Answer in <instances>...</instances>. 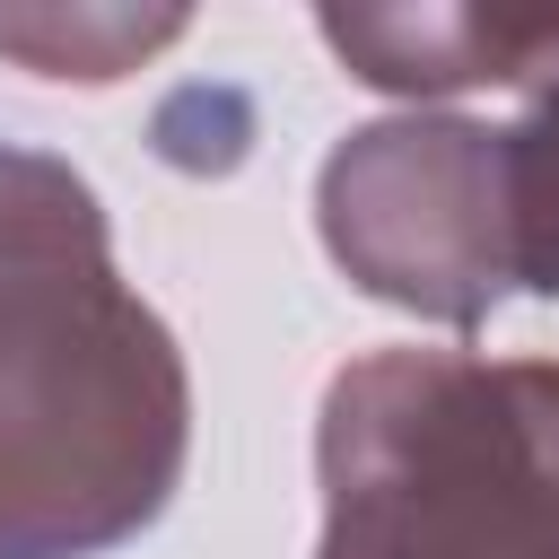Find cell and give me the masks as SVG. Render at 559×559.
Wrapping results in <instances>:
<instances>
[{
	"instance_id": "obj_2",
	"label": "cell",
	"mask_w": 559,
	"mask_h": 559,
	"mask_svg": "<svg viewBox=\"0 0 559 559\" xmlns=\"http://www.w3.org/2000/svg\"><path fill=\"white\" fill-rule=\"evenodd\" d=\"M314 559H559V358L367 349L314 419Z\"/></svg>"
},
{
	"instance_id": "obj_4",
	"label": "cell",
	"mask_w": 559,
	"mask_h": 559,
	"mask_svg": "<svg viewBox=\"0 0 559 559\" xmlns=\"http://www.w3.org/2000/svg\"><path fill=\"white\" fill-rule=\"evenodd\" d=\"M314 35L349 61V79L384 96H463V87H524L559 70V17H498V9H323Z\"/></svg>"
},
{
	"instance_id": "obj_1",
	"label": "cell",
	"mask_w": 559,
	"mask_h": 559,
	"mask_svg": "<svg viewBox=\"0 0 559 559\" xmlns=\"http://www.w3.org/2000/svg\"><path fill=\"white\" fill-rule=\"evenodd\" d=\"M192 454V376L114 271L87 175L0 140V559L148 533Z\"/></svg>"
},
{
	"instance_id": "obj_3",
	"label": "cell",
	"mask_w": 559,
	"mask_h": 559,
	"mask_svg": "<svg viewBox=\"0 0 559 559\" xmlns=\"http://www.w3.org/2000/svg\"><path fill=\"white\" fill-rule=\"evenodd\" d=\"M323 253L376 306L472 332L515 297V192L507 131L463 114H393L349 131L314 175Z\"/></svg>"
},
{
	"instance_id": "obj_6",
	"label": "cell",
	"mask_w": 559,
	"mask_h": 559,
	"mask_svg": "<svg viewBox=\"0 0 559 559\" xmlns=\"http://www.w3.org/2000/svg\"><path fill=\"white\" fill-rule=\"evenodd\" d=\"M507 192H515V288L559 297V79L507 122Z\"/></svg>"
},
{
	"instance_id": "obj_5",
	"label": "cell",
	"mask_w": 559,
	"mask_h": 559,
	"mask_svg": "<svg viewBox=\"0 0 559 559\" xmlns=\"http://www.w3.org/2000/svg\"><path fill=\"white\" fill-rule=\"evenodd\" d=\"M183 35V9H0V52L44 79H122Z\"/></svg>"
}]
</instances>
